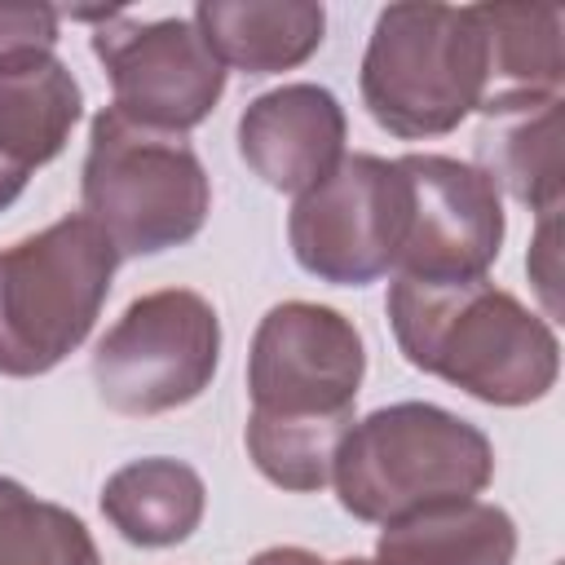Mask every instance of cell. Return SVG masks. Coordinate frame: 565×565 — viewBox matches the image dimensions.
<instances>
[{
	"label": "cell",
	"instance_id": "1",
	"mask_svg": "<svg viewBox=\"0 0 565 565\" xmlns=\"http://www.w3.org/2000/svg\"><path fill=\"white\" fill-rule=\"evenodd\" d=\"M362 375L366 344L340 309L282 300L256 322L247 349L252 415L243 441L269 486L313 494L331 481L335 450L353 428Z\"/></svg>",
	"mask_w": 565,
	"mask_h": 565
},
{
	"label": "cell",
	"instance_id": "2",
	"mask_svg": "<svg viewBox=\"0 0 565 565\" xmlns=\"http://www.w3.org/2000/svg\"><path fill=\"white\" fill-rule=\"evenodd\" d=\"M402 358L486 406H530L556 388L561 340L490 278L419 282L393 278L384 300Z\"/></svg>",
	"mask_w": 565,
	"mask_h": 565
},
{
	"label": "cell",
	"instance_id": "3",
	"mask_svg": "<svg viewBox=\"0 0 565 565\" xmlns=\"http://www.w3.org/2000/svg\"><path fill=\"white\" fill-rule=\"evenodd\" d=\"M490 481V437L472 419L433 402H393L353 419L331 463L340 508L366 525L477 499Z\"/></svg>",
	"mask_w": 565,
	"mask_h": 565
},
{
	"label": "cell",
	"instance_id": "4",
	"mask_svg": "<svg viewBox=\"0 0 565 565\" xmlns=\"http://www.w3.org/2000/svg\"><path fill=\"white\" fill-rule=\"evenodd\" d=\"M358 88L366 115L402 141L455 132L486 93V35L477 4L380 9Z\"/></svg>",
	"mask_w": 565,
	"mask_h": 565
},
{
	"label": "cell",
	"instance_id": "5",
	"mask_svg": "<svg viewBox=\"0 0 565 565\" xmlns=\"http://www.w3.org/2000/svg\"><path fill=\"white\" fill-rule=\"evenodd\" d=\"M84 216L124 256H159L190 243L212 212V181L181 132H154L115 106L88 124L79 168Z\"/></svg>",
	"mask_w": 565,
	"mask_h": 565
},
{
	"label": "cell",
	"instance_id": "6",
	"mask_svg": "<svg viewBox=\"0 0 565 565\" xmlns=\"http://www.w3.org/2000/svg\"><path fill=\"white\" fill-rule=\"evenodd\" d=\"M115 243L79 212L0 247V375L31 380L66 362L102 318Z\"/></svg>",
	"mask_w": 565,
	"mask_h": 565
},
{
	"label": "cell",
	"instance_id": "7",
	"mask_svg": "<svg viewBox=\"0 0 565 565\" xmlns=\"http://www.w3.org/2000/svg\"><path fill=\"white\" fill-rule=\"evenodd\" d=\"M221 366V318L190 287L137 296L93 349V384L119 415H168L212 388Z\"/></svg>",
	"mask_w": 565,
	"mask_h": 565
},
{
	"label": "cell",
	"instance_id": "8",
	"mask_svg": "<svg viewBox=\"0 0 565 565\" xmlns=\"http://www.w3.org/2000/svg\"><path fill=\"white\" fill-rule=\"evenodd\" d=\"M402 177L393 159L344 154L318 185L296 194L287 243L305 274L331 287H366L397 260Z\"/></svg>",
	"mask_w": 565,
	"mask_h": 565
},
{
	"label": "cell",
	"instance_id": "9",
	"mask_svg": "<svg viewBox=\"0 0 565 565\" xmlns=\"http://www.w3.org/2000/svg\"><path fill=\"white\" fill-rule=\"evenodd\" d=\"M402 177V238L397 278L419 282H463L486 278L503 247V194L499 185L463 159L450 154H402L393 159Z\"/></svg>",
	"mask_w": 565,
	"mask_h": 565
},
{
	"label": "cell",
	"instance_id": "10",
	"mask_svg": "<svg viewBox=\"0 0 565 565\" xmlns=\"http://www.w3.org/2000/svg\"><path fill=\"white\" fill-rule=\"evenodd\" d=\"M93 53L110 79L115 110L154 132L185 137L225 93V66L212 57L190 18L141 22L115 9L93 31Z\"/></svg>",
	"mask_w": 565,
	"mask_h": 565
},
{
	"label": "cell",
	"instance_id": "11",
	"mask_svg": "<svg viewBox=\"0 0 565 565\" xmlns=\"http://www.w3.org/2000/svg\"><path fill=\"white\" fill-rule=\"evenodd\" d=\"M349 115L322 84H282L252 97L238 115L243 163L282 194H305L344 159Z\"/></svg>",
	"mask_w": 565,
	"mask_h": 565
},
{
	"label": "cell",
	"instance_id": "12",
	"mask_svg": "<svg viewBox=\"0 0 565 565\" xmlns=\"http://www.w3.org/2000/svg\"><path fill=\"white\" fill-rule=\"evenodd\" d=\"M486 35V93L481 115L508 119L561 102L565 53L556 4H477Z\"/></svg>",
	"mask_w": 565,
	"mask_h": 565
},
{
	"label": "cell",
	"instance_id": "13",
	"mask_svg": "<svg viewBox=\"0 0 565 565\" xmlns=\"http://www.w3.org/2000/svg\"><path fill=\"white\" fill-rule=\"evenodd\" d=\"M190 22L212 57L243 75L296 71L327 40V9L313 0H203Z\"/></svg>",
	"mask_w": 565,
	"mask_h": 565
},
{
	"label": "cell",
	"instance_id": "14",
	"mask_svg": "<svg viewBox=\"0 0 565 565\" xmlns=\"http://www.w3.org/2000/svg\"><path fill=\"white\" fill-rule=\"evenodd\" d=\"M84 115V88L62 57H35L0 75V168L26 181L57 159Z\"/></svg>",
	"mask_w": 565,
	"mask_h": 565
},
{
	"label": "cell",
	"instance_id": "15",
	"mask_svg": "<svg viewBox=\"0 0 565 565\" xmlns=\"http://www.w3.org/2000/svg\"><path fill=\"white\" fill-rule=\"evenodd\" d=\"M207 512L203 477L172 455H146L115 468L102 486V516L132 547H177Z\"/></svg>",
	"mask_w": 565,
	"mask_h": 565
},
{
	"label": "cell",
	"instance_id": "16",
	"mask_svg": "<svg viewBox=\"0 0 565 565\" xmlns=\"http://www.w3.org/2000/svg\"><path fill=\"white\" fill-rule=\"evenodd\" d=\"M516 521L499 503L463 499L388 521L375 543V565H512Z\"/></svg>",
	"mask_w": 565,
	"mask_h": 565
},
{
	"label": "cell",
	"instance_id": "17",
	"mask_svg": "<svg viewBox=\"0 0 565 565\" xmlns=\"http://www.w3.org/2000/svg\"><path fill=\"white\" fill-rule=\"evenodd\" d=\"M494 124V132L477 137L486 159L481 172L494 185H508V194L530 212H561V102Z\"/></svg>",
	"mask_w": 565,
	"mask_h": 565
},
{
	"label": "cell",
	"instance_id": "18",
	"mask_svg": "<svg viewBox=\"0 0 565 565\" xmlns=\"http://www.w3.org/2000/svg\"><path fill=\"white\" fill-rule=\"evenodd\" d=\"M0 565H102V552L71 508L0 477Z\"/></svg>",
	"mask_w": 565,
	"mask_h": 565
},
{
	"label": "cell",
	"instance_id": "19",
	"mask_svg": "<svg viewBox=\"0 0 565 565\" xmlns=\"http://www.w3.org/2000/svg\"><path fill=\"white\" fill-rule=\"evenodd\" d=\"M62 31V9L40 0H0V75L49 57Z\"/></svg>",
	"mask_w": 565,
	"mask_h": 565
},
{
	"label": "cell",
	"instance_id": "20",
	"mask_svg": "<svg viewBox=\"0 0 565 565\" xmlns=\"http://www.w3.org/2000/svg\"><path fill=\"white\" fill-rule=\"evenodd\" d=\"M525 265H530V278L539 282V291L547 300V313H556V212L539 216V234H534Z\"/></svg>",
	"mask_w": 565,
	"mask_h": 565
},
{
	"label": "cell",
	"instance_id": "21",
	"mask_svg": "<svg viewBox=\"0 0 565 565\" xmlns=\"http://www.w3.org/2000/svg\"><path fill=\"white\" fill-rule=\"evenodd\" d=\"M247 565H327V561L318 552H309V547H265Z\"/></svg>",
	"mask_w": 565,
	"mask_h": 565
},
{
	"label": "cell",
	"instance_id": "22",
	"mask_svg": "<svg viewBox=\"0 0 565 565\" xmlns=\"http://www.w3.org/2000/svg\"><path fill=\"white\" fill-rule=\"evenodd\" d=\"M22 190H26V181H18V177H9V172L0 168V212H4L9 203H18Z\"/></svg>",
	"mask_w": 565,
	"mask_h": 565
},
{
	"label": "cell",
	"instance_id": "23",
	"mask_svg": "<svg viewBox=\"0 0 565 565\" xmlns=\"http://www.w3.org/2000/svg\"><path fill=\"white\" fill-rule=\"evenodd\" d=\"M335 565H375V561H366V556H344V561H335Z\"/></svg>",
	"mask_w": 565,
	"mask_h": 565
}]
</instances>
